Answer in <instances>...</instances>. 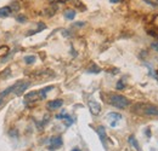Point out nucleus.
<instances>
[{
    "label": "nucleus",
    "mask_w": 158,
    "mask_h": 151,
    "mask_svg": "<svg viewBox=\"0 0 158 151\" xmlns=\"http://www.w3.org/2000/svg\"><path fill=\"white\" fill-rule=\"evenodd\" d=\"M108 103H110L111 105H113L114 108L125 109L130 104V100L126 98V97H124V95H120V94H111L110 99H108Z\"/></svg>",
    "instance_id": "obj_1"
},
{
    "label": "nucleus",
    "mask_w": 158,
    "mask_h": 151,
    "mask_svg": "<svg viewBox=\"0 0 158 151\" xmlns=\"http://www.w3.org/2000/svg\"><path fill=\"white\" fill-rule=\"evenodd\" d=\"M29 81H17L15 85V91H13V92H15L17 95H21L22 93L24 92V91L27 90L29 87Z\"/></svg>",
    "instance_id": "obj_2"
},
{
    "label": "nucleus",
    "mask_w": 158,
    "mask_h": 151,
    "mask_svg": "<svg viewBox=\"0 0 158 151\" xmlns=\"http://www.w3.org/2000/svg\"><path fill=\"white\" fill-rule=\"evenodd\" d=\"M107 120L110 121L111 127H116L118 121L122 120V115L118 112H110V114H107Z\"/></svg>",
    "instance_id": "obj_3"
},
{
    "label": "nucleus",
    "mask_w": 158,
    "mask_h": 151,
    "mask_svg": "<svg viewBox=\"0 0 158 151\" xmlns=\"http://www.w3.org/2000/svg\"><path fill=\"white\" fill-rule=\"evenodd\" d=\"M88 105H89L90 112H91L93 115L96 116V115H99V114H100V111H101V105L99 104L97 102H95V100H89Z\"/></svg>",
    "instance_id": "obj_4"
},
{
    "label": "nucleus",
    "mask_w": 158,
    "mask_h": 151,
    "mask_svg": "<svg viewBox=\"0 0 158 151\" xmlns=\"http://www.w3.org/2000/svg\"><path fill=\"white\" fill-rule=\"evenodd\" d=\"M62 105H63V100L62 99H55V100L49 102L46 104V107H48L49 110H57V109H60Z\"/></svg>",
    "instance_id": "obj_5"
},
{
    "label": "nucleus",
    "mask_w": 158,
    "mask_h": 151,
    "mask_svg": "<svg viewBox=\"0 0 158 151\" xmlns=\"http://www.w3.org/2000/svg\"><path fill=\"white\" fill-rule=\"evenodd\" d=\"M62 146V138L61 137H52L50 139V150H55Z\"/></svg>",
    "instance_id": "obj_6"
},
{
    "label": "nucleus",
    "mask_w": 158,
    "mask_h": 151,
    "mask_svg": "<svg viewBox=\"0 0 158 151\" xmlns=\"http://www.w3.org/2000/svg\"><path fill=\"white\" fill-rule=\"evenodd\" d=\"M26 102H35L37 99H40V95H39V91H33V92H29L28 94L26 95Z\"/></svg>",
    "instance_id": "obj_7"
},
{
    "label": "nucleus",
    "mask_w": 158,
    "mask_h": 151,
    "mask_svg": "<svg viewBox=\"0 0 158 151\" xmlns=\"http://www.w3.org/2000/svg\"><path fill=\"white\" fill-rule=\"evenodd\" d=\"M12 10L10 8V6H5V7H1L0 8V18H6L11 15Z\"/></svg>",
    "instance_id": "obj_8"
},
{
    "label": "nucleus",
    "mask_w": 158,
    "mask_h": 151,
    "mask_svg": "<svg viewBox=\"0 0 158 151\" xmlns=\"http://www.w3.org/2000/svg\"><path fill=\"white\" fill-rule=\"evenodd\" d=\"M128 141H129V144L132 145L136 151H140V150H141V149H140V145H139V141L136 140V138H135L134 135H130L129 138H128Z\"/></svg>",
    "instance_id": "obj_9"
},
{
    "label": "nucleus",
    "mask_w": 158,
    "mask_h": 151,
    "mask_svg": "<svg viewBox=\"0 0 158 151\" xmlns=\"http://www.w3.org/2000/svg\"><path fill=\"white\" fill-rule=\"evenodd\" d=\"M143 114H146V115H156V116H158V108L157 107H147L145 110H143Z\"/></svg>",
    "instance_id": "obj_10"
},
{
    "label": "nucleus",
    "mask_w": 158,
    "mask_h": 151,
    "mask_svg": "<svg viewBox=\"0 0 158 151\" xmlns=\"http://www.w3.org/2000/svg\"><path fill=\"white\" fill-rule=\"evenodd\" d=\"M97 133H99V135H100L101 141L105 144V141H106V129H105V127H103V126H99L97 127Z\"/></svg>",
    "instance_id": "obj_11"
},
{
    "label": "nucleus",
    "mask_w": 158,
    "mask_h": 151,
    "mask_svg": "<svg viewBox=\"0 0 158 151\" xmlns=\"http://www.w3.org/2000/svg\"><path fill=\"white\" fill-rule=\"evenodd\" d=\"M54 87H51V86H49V87H46V88H43V90H40L39 91V95H40V99H45L46 98V94H48V92L50 90H52Z\"/></svg>",
    "instance_id": "obj_12"
},
{
    "label": "nucleus",
    "mask_w": 158,
    "mask_h": 151,
    "mask_svg": "<svg viewBox=\"0 0 158 151\" xmlns=\"http://www.w3.org/2000/svg\"><path fill=\"white\" fill-rule=\"evenodd\" d=\"M65 17L67 18V20L72 21L75 17V11L74 10H66L65 11Z\"/></svg>",
    "instance_id": "obj_13"
},
{
    "label": "nucleus",
    "mask_w": 158,
    "mask_h": 151,
    "mask_svg": "<svg viewBox=\"0 0 158 151\" xmlns=\"http://www.w3.org/2000/svg\"><path fill=\"white\" fill-rule=\"evenodd\" d=\"M24 62L27 64H33L35 62V56H26L24 57Z\"/></svg>",
    "instance_id": "obj_14"
},
{
    "label": "nucleus",
    "mask_w": 158,
    "mask_h": 151,
    "mask_svg": "<svg viewBox=\"0 0 158 151\" xmlns=\"http://www.w3.org/2000/svg\"><path fill=\"white\" fill-rule=\"evenodd\" d=\"M10 8L12 11H19L20 10V5H19V3L17 1H12L11 3V5H10Z\"/></svg>",
    "instance_id": "obj_15"
},
{
    "label": "nucleus",
    "mask_w": 158,
    "mask_h": 151,
    "mask_svg": "<svg viewBox=\"0 0 158 151\" xmlns=\"http://www.w3.org/2000/svg\"><path fill=\"white\" fill-rule=\"evenodd\" d=\"M101 71V69L99 68L97 65H93L91 68L89 69V73H100Z\"/></svg>",
    "instance_id": "obj_16"
},
{
    "label": "nucleus",
    "mask_w": 158,
    "mask_h": 151,
    "mask_svg": "<svg viewBox=\"0 0 158 151\" xmlns=\"http://www.w3.org/2000/svg\"><path fill=\"white\" fill-rule=\"evenodd\" d=\"M124 81L123 80H119L117 82V90H124Z\"/></svg>",
    "instance_id": "obj_17"
},
{
    "label": "nucleus",
    "mask_w": 158,
    "mask_h": 151,
    "mask_svg": "<svg viewBox=\"0 0 158 151\" xmlns=\"http://www.w3.org/2000/svg\"><path fill=\"white\" fill-rule=\"evenodd\" d=\"M16 20L19 21L20 23H24V22L27 21V17H26V16H23V15H20V16H17Z\"/></svg>",
    "instance_id": "obj_18"
},
{
    "label": "nucleus",
    "mask_w": 158,
    "mask_h": 151,
    "mask_svg": "<svg viewBox=\"0 0 158 151\" xmlns=\"http://www.w3.org/2000/svg\"><path fill=\"white\" fill-rule=\"evenodd\" d=\"M152 48H155L156 51H158V42H153L152 44Z\"/></svg>",
    "instance_id": "obj_19"
},
{
    "label": "nucleus",
    "mask_w": 158,
    "mask_h": 151,
    "mask_svg": "<svg viewBox=\"0 0 158 151\" xmlns=\"http://www.w3.org/2000/svg\"><path fill=\"white\" fill-rule=\"evenodd\" d=\"M85 23L84 22H79V23H74V25H78V27H82V25H84Z\"/></svg>",
    "instance_id": "obj_20"
},
{
    "label": "nucleus",
    "mask_w": 158,
    "mask_h": 151,
    "mask_svg": "<svg viewBox=\"0 0 158 151\" xmlns=\"http://www.w3.org/2000/svg\"><path fill=\"white\" fill-rule=\"evenodd\" d=\"M110 1H111V3H119L120 0H110Z\"/></svg>",
    "instance_id": "obj_21"
},
{
    "label": "nucleus",
    "mask_w": 158,
    "mask_h": 151,
    "mask_svg": "<svg viewBox=\"0 0 158 151\" xmlns=\"http://www.w3.org/2000/svg\"><path fill=\"white\" fill-rule=\"evenodd\" d=\"M72 151H80L79 149H74V150H72Z\"/></svg>",
    "instance_id": "obj_22"
},
{
    "label": "nucleus",
    "mask_w": 158,
    "mask_h": 151,
    "mask_svg": "<svg viewBox=\"0 0 158 151\" xmlns=\"http://www.w3.org/2000/svg\"><path fill=\"white\" fill-rule=\"evenodd\" d=\"M61 1H62V3H66V1H68V0H61Z\"/></svg>",
    "instance_id": "obj_23"
},
{
    "label": "nucleus",
    "mask_w": 158,
    "mask_h": 151,
    "mask_svg": "<svg viewBox=\"0 0 158 151\" xmlns=\"http://www.w3.org/2000/svg\"><path fill=\"white\" fill-rule=\"evenodd\" d=\"M0 104H1V98H0Z\"/></svg>",
    "instance_id": "obj_24"
}]
</instances>
